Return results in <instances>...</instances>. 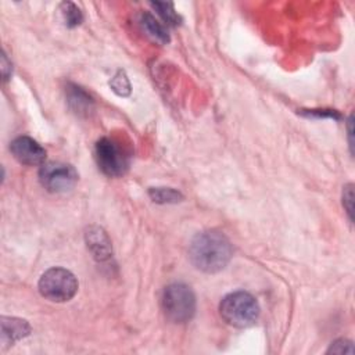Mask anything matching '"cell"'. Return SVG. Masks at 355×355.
<instances>
[{"mask_svg":"<svg viewBox=\"0 0 355 355\" xmlns=\"http://www.w3.org/2000/svg\"><path fill=\"white\" fill-rule=\"evenodd\" d=\"M192 264L207 274L222 271L232 258V246L219 232L208 230L199 233L189 247Z\"/></svg>","mask_w":355,"mask_h":355,"instance_id":"1","label":"cell"},{"mask_svg":"<svg viewBox=\"0 0 355 355\" xmlns=\"http://www.w3.org/2000/svg\"><path fill=\"white\" fill-rule=\"evenodd\" d=\"M219 314L227 325L243 329L257 322L260 305L250 293L234 292L223 297L219 304Z\"/></svg>","mask_w":355,"mask_h":355,"instance_id":"2","label":"cell"},{"mask_svg":"<svg viewBox=\"0 0 355 355\" xmlns=\"http://www.w3.org/2000/svg\"><path fill=\"white\" fill-rule=\"evenodd\" d=\"M163 310L174 323L189 322L196 312V297L193 290L183 283L170 285L163 294Z\"/></svg>","mask_w":355,"mask_h":355,"instance_id":"3","label":"cell"},{"mask_svg":"<svg viewBox=\"0 0 355 355\" xmlns=\"http://www.w3.org/2000/svg\"><path fill=\"white\" fill-rule=\"evenodd\" d=\"M41 294L53 303H65L78 292V281L64 268H50L39 279Z\"/></svg>","mask_w":355,"mask_h":355,"instance_id":"4","label":"cell"},{"mask_svg":"<svg viewBox=\"0 0 355 355\" xmlns=\"http://www.w3.org/2000/svg\"><path fill=\"white\" fill-rule=\"evenodd\" d=\"M99 168L107 176H121L128 168V156L124 149L110 138H101L94 149Z\"/></svg>","mask_w":355,"mask_h":355,"instance_id":"5","label":"cell"},{"mask_svg":"<svg viewBox=\"0 0 355 355\" xmlns=\"http://www.w3.org/2000/svg\"><path fill=\"white\" fill-rule=\"evenodd\" d=\"M78 178L75 168L63 163H46L39 171V181L50 193L70 192L77 185Z\"/></svg>","mask_w":355,"mask_h":355,"instance_id":"6","label":"cell"},{"mask_svg":"<svg viewBox=\"0 0 355 355\" xmlns=\"http://www.w3.org/2000/svg\"><path fill=\"white\" fill-rule=\"evenodd\" d=\"M10 150L14 159L24 165H43L46 160V150L34 139L28 136H20L10 145Z\"/></svg>","mask_w":355,"mask_h":355,"instance_id":"7","label":"cell"},{"mask_svg":"<svg viewBox=\"0 0 355 355\" xmlns=\"http://www.w3.org/2000/svg\"><path fill=\"white\" fill-rule=\"evenodd\" d=\"M85 238H86L88 249L90 250V253L97 261H101V263L107 261L112 256L111 242L108 239L107 233L101 227L90 226L85 233Z\"/></svg>","mask_w":355,"mask_h":355,"instance_id":"8","label":"cell"},{"mask_svg":"<svg viewBox=\"0 0 355 355\" xmlns=\"http://www.w3.org/2000/svg\"><path fill=\"white\" fill-rule=\"evenodd\" d=\"M31 333V326L20 318H2V343L13 345L16 341L27 337Z\"/></svg>","mask_w":355,"mask_h":355,"instance_id":"9","label":"cell"},{"mask_svg":"<svg viewBox=\"0 0 355 355\" xmlns=\"http://www.w3.org/2000/svg\"><path fill=\"white\" fill-rule=\"evenodd\" d=\"M68 93V103L72 107V110L79 115H88L93 108V100L92 97L83 92L81 88L71 85L67 90Z\"/></svg>","mask_w":355,"mask_h":355,"instance_id":"10","label":"cell"},{"mask_svg":"<svg viewBox=\"0 0 355 355\" xmlns=\"http://www.w3.org/2000/svg\"><path fill=\"white\" fill-rule=\"evenodd\" d=\"M141 26H142L143 31L152 39H154L156 42H160V43H168L170 42L168 32L150 13H143L141 16Z\"/></svg>","mask_w":355,"mask_h":355,"instance_id":"11","label":"cell"},{"mask_svg":"<svg viewBox=\"0 0 355 355\" xmlns=\"http://www.w3.org/2000/svg\"><path fill=\"white\" fill-rule=\"evenodd\" d=\"M59 12L61 13L63 23L68 28H74V27L79 26L82 23V20H83L82 12H81V9L75 3L64 2V3L60 5V10Z\"/></svg>","mask_w":355,"mask_h":355,"instance_id":"12","label":"cell"},{"mask_svg":"<svg viewBox=\"0 0 355 355\" xmlns=\"http://www.w3.org/2000/svg\"><path fill=\"white\" fill-rule=\"evenodd\" d=\"M153 201L165 204V203H179L183 200V196L171 187H153L149 192Z\"/></svg>","mask_w":355,"mask_h":355,"instance_id":"13","label":"cell"},{"mask_svg":"<svg viewBox=\"0 0 355 355\" xmlns=\"http://www.w3.org/2000/svg\"><path fill=\"white\" fill-rule=\"evenodd\" d=\"M152 6L157 10V13L161 16V19L168 24V26H179L181 24V17L174 9L172 3H152Z\"/></svg>","mask_w":355,"mask_h":355,"instance_id":"14","label":"cell"},{"mask_svg":"<svg viewBox=\"0 0 355 355\" xmlns=\"http://www.w3.org/2000/svg\"><path fill=\"white\" fill-rule=\"evenodd\" d=\"M110 86L118 96H128L131 93V83L124 71H118L110 82Z\"/></svg>","mask_w":355,"mask_h":355,"instance_id":"15","label":"cell"},{"mask_svg":"<svg viewBox=\"0 0 355 355\" xmlns=\"http://www.w3.org/2000/svg\"><path fill=\"white\" fill-rule=\"evenodd\" d=\"M327 354H354V347H352V343L348 341V340H344V338H340L334 343H332L330 348L327 349Z\"/></svg>","mask_w":355,"mask_h":355,"instance_id":"16","label":"cell"},{"mask_svg":"<svg viewBox=\"0 0 355 355\" xmlns=\"http://www.w3.org/2000/svg\"><path fill=\"white\" fill-rule=\"evenodd\" d=\"M352 199H354V192H352V185H347L344 187V194H343V204L352 221Z\"/></svg>","mask_w":355,"mask_h":355,"instance_id":"17","label":"cell"},{"mask_svg":"<svg viewBox=\"0 0 355 355\" xmlns=\"http://www.w3.org/2000/svg\"><path fill=\"white\" fill-rule=\"evenodd\" d=\"M2 70H3V78H5V81H8L9 79V75H10V72H9V70H12L10 68V63H9V60H8V57H6V54L3 53V56H2Z\"/></svg>","mask_w":355,"mask_h":355,"instance_id":"18","label":"cell"}]
</instances>
